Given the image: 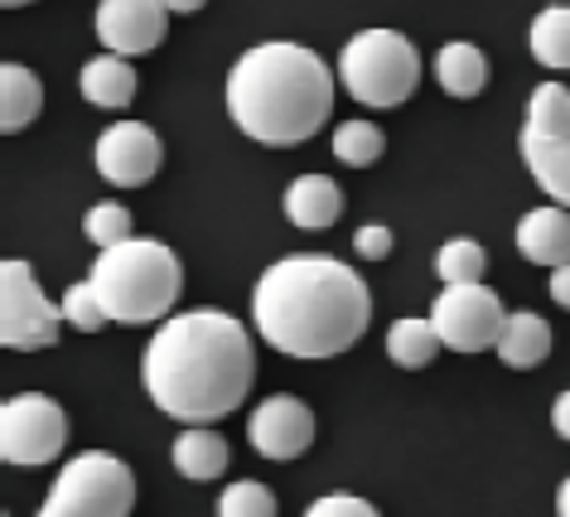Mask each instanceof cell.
Returning a JSON list of instances; mask_svg holds the SVG:
<instances>
[{"mask_svg": "<svg viewBox=\"0 0 570 517\" xmlns=\"http://www.w3.org/2000/svg\"><path fill=\"white\" fill-rule=\"evenodd\" d=\"M136 508V474L107 450H82L53 479V494L35 517H126Z\"/></svg>", "mask_w": 570, "mask_h": 517, "instance_id": "6", "label": "cell"}, {"mask_svg": "<svg viewBox=\"0 0 570 517\" xmlns=\"http://www.w3.org/2000/svg\"><path fill=\"white\" fill-rule=\"evenodd\" d=\"M338 82L363 107H402L421 82V53L396 30H363L338 53Z\"/></svg>", "mask_w": 570, "mask_h": 517, "instance_id": "5", "label": "cell"}, {"mask_svg": "<svg viewBox=\"0 0 570 517\" xmlns=\"http://www.w3.org/2000/svg\"><path fill=\"white\" fill-rule=\"evenodd\" d=\"M150 401L175 421L208 426L233 416L252 392L256 349L247 324L223 310L169 314L140 358Z\"/></svg>", "mask_w": 570, "mask_h": 517, "instance_id": "1", "label": "cell"}, {"mask_svg": "<svg viewBox=\"0 0 570 517\" xmlns=\"http://www.w3.org/2000/svg\"><path fill=\"white\" fill-rule=\"evenodd\" d=\"M330 111L334 74L305 45H256L227 74V117L262 146H301Z\"/></svg>", "mask_w": 570, "mask_h": 517, "instance_id": "3", "label": "cell"}, {"mask_svg": "<svg viewBox=\"0 0 570 517\" xmlns=\"http://www.w3.org/2000/svg\"><path fill=\"white\" fill-rule=\"evenodd\" d=\"M483 271H489V252H483L474 237H450L445 247L435 252V276L445 285H479Z\"/></svg>", "mask_w": 570, "mask_h": 517, "instance_id": "23", "label": "cell"}, {"mask_svg": "<svg viewBox=\"0 0 570 517\" xmlns=\"http://www.w3.org/2000/svg\"><path fill=\"white\" fill-rule=\"evenodd\" d=\"M353 247H358V256H367V262H382V256H392V227H382V223L358 227Z\"/></svg>", "mask_w": 570, "mask_h": 517, "instance_id": "29", "label": "cell"}, {"mask_svg": "<svg viewBox=\"0 0 570 517\" xmlns=\"http://www.w3.org/2000/svg\"><path fill=\"white\" fill-rule=\"evenodd\" d=\"M175 469L184 474V479H194V484L218 479V474L227 469V440L218 436V430H208V426H189L175 440Z\"/></svg>", "mask_w": 570, "mask_h": 517, "instance_id": "19", "label": "cell"}, {"mask_svg": "<svg viewBox=\"0 0 570 517\" xmlns=\"http://www.w3.org/2000/svg\"><path fill=\"white\" fill-rule=\"evenodd\" d=\"M518 252L532 266L561 271L570 262V208L541 204L532 213H522V223H518Z\"/></svg>", "mask_w": 570, "mask_h": 517, "instance_id": "14", "label": "cell"}, {"mask_svg": "<svg viewBox=\"0 0 570 517\" xmlns=\"http://www.w3.org/2000/svg\"><path fill=\"white\" fill-rule=\"evenodd\" d=\"M59 329H63V310L39 291L30 262H20V256L0 262V343L16 353L53 349Z\"/></svg>", "mask_w": 570, "mask_h": 517, "instance_id": "8", "label": "cell"}, {"mask_svg": "<svg viewBox=\"0 0 570 517\" xmlns=\"http://www.w3.org/2000/svg\"><path fill=\"white\" fill-rule=\"evenodd\" d=\"M39 107H45V88H39V78L30 74L24 64H0V131L16 136L24 131Z\"/></svg>", "mask_w": 570, "mask_h": 517, "instance_id": "16", "label": "cell"}, {"mask_svg": "<svg viewBox=\"0 0 570 517\" xmlns=\"http://www.w3.org/2000/svg\"><path fill=\"white\" fill-rule=\"evenodd\" d=\"M88 237H92V247L97 252H111V247H121V242H131V208H121V204H92L88 208Z\"/></svg>", "mask_w": 570, "mask_h": 517, "instance_id": "27", "label": "cell"}, {"mask_svg": "<svg viewBox=\"0 0 570 517\" xmlns=\"http://www.w3.org/2000/svg\"><path fill=\"white\" fill-rule=\"evenodd\" d=\"M78 88H82V97H88L92 107H131V97H136V68L126 64V59H117V53H102V59L82 64Z\"/></svg>", "mask_w": 570, "mask_h": 517, "instance_id": "18", "label": "cell"}, {"mask_svg": "<svg viewBox=\"0 0 570 517\" xmlns=\"http://www.w3.org/2000/svg\"><path fill=\"white\" fill-rule=\"evenodd\" d=\"M92 25H97V39L107 45V53L136 59V53H150L165 45L169 10H165V0H102Z\"/></svg>", "mask_w": 570, "mask_h": 517, "instance_id": "12", "label": "cell"}, {"mask_svg": "<svg viewBox=\"0 0 570 517\" xmlns=\"http://www.w3.org/2000/svg\"><path fill=\"white\" fill-rule=\"evenodd\" d=\"M59 310H63V324H73L82 329V334H97V329H107V310H102V300H97L92 291V281H78V285H68L63 300H59Z\"/></svg>", "mask_w": 570, "mask_h": 517, "instance_id": "26", "label": "cell"}, {"mask_svg": "<svg viewBox=\"0 0 570 517\" xmlns=\"http://www.w3.org/2000/svg\"><path fill=\"white\" fill-rule=\"evenodd\" d=\"M556 513H561V517H570V474H566L561 494H556Z\"/></svg>", "mask_w": 570, "mask_h": 517, "instance_id": "33", "label": "cell"}, {"mask_svg": "<svg viewBox=\"0 0 570 517\" xmlns=\"http://www.w3.org/2000/svg\"><path fill=\"white\" fill-rule=\"evenodd\" d=\"M301 517H382V513H377L367 498H353V494H324V498L309 503Z\"/></svg>", "mask_w": 570, "mask_h": 517, "instance_id": "28", "label": "cell"}, {"mask_svg": "<svg viewBox=\"0 0 570 517\" xmlns=\"http://www.w3.org/2000/svg\"><path fill=\"white\" fill-rule=\"evenodd\" d=\"M338 213H344V194H338V184L330 175L291 179V189H285V218H291L295 227H305V233H324V227L338 223Z\"/></svg>", "mask_w": 570, "mask_h": 517, "instance_id": "15", "label": "cell"}, {"mask_svg": "<svg viewBox=\"0 0 570 517\" xmlns=\"http://www.w3.org/2000/svg\"><path fill=\"white\" fill-rule=\"evenodd\" d=\"M208 0H165V10L169 16H194V10H204Z\"/></svg>", "mask_w": 570, "mask_h": 517, "instance_id": "32", "label": "cell"}, {"mask_svg": "<svg viewBox=\"0 0 570 517\" xmlns=\"http://www.w3.org/2000/svg\"><path fill=\"white\" fill-rule=\"evenodd\" d=\"M522 160L532 169V179L547 189L551 204L570 208V88L566 82H537L532 97H527Z\"/></svg>", "mask_w": 570, "mask_h": 517, "instance_id": "7", "label": "cell"}, {"mask_svg": "<svg viewBox=\"0 0 570 517\" xmlns=\"http://www.w3.org/2000/svg\"><path fill=\"white\" fill-rule=\"evenodd\" d=\"M547 291H551V300H556V305H561V310H570V262H566L561 271H551Z\"/></svg>", "mask_w": 570, "mask_h": 517, "instance_id": "30", "label": "cell"}, {"mask_svg": "<svg viewBox=\"0 0 570 517\" xmlns=\"http://www.w3.org/2000/svg\"><path fill=\"white\" fill-rule=\"evenodd\" d=\"M445 349L440 343V334H435V324L431 320H421V314H406V320H396L392 329H387V358L396 368H425L431 358Z\"/></svg>", "mask_w": 570, "mask_h": 517, "instance_id": "21", "label": "cell"}, {"mask_svg": "<svg viewBox=\"0 0 570 517\" xmlns=\"http://www.w3.org/2000/svg\"><path fill=\"white\" fill-rule=\"evenodd\" d=\"M0 6H6V10H20V6H30V0H0Z\"/></svg>", "mask_w": 570, "mask_h": 517, "instance_id": "34", "label": "cell"}, {"mask_svg": "<svg viewBox=\"0 0 570 517\" xmlns=\"http://www.w3.org/2000/svg\"><path fill=\"white\" fill-rule=\"evenodd\" d=\"M88 281L111 324H155L175 310L184 291V266L165 242L131 237L111 252H97Z\"/></svg>", "mask_w": 570, "mask_h": 517, "instance_id": "4", "label": "cell"}, {"mask_svg": "<svg viewBox=\"0 0 570 517\" xmlns=\"http://www.w3.org/2000/svg\"><path fill=\"white\" fill-rule=\"evenodd\" d=\"M382 150H387V136H382V126H373V121H344L334 131V160L348 169L377 165Z\"/></svg>", "mask_w": 570, "mask_h": 517, "instance_id": "24", "label": "cell"}, {"mask_svg": "<svg viewBox=\"0 0 570 517\" xmlns=\"http://www.w3.org/2000/svg\"><path fill=\"white\" fill-rule=\"evenodd\" d=\"M247 440L262 459H301L315 445V411L301 397H266L247 421Z\"/></svg>", "mask_w": 570, "mask_h": 517, "instance_id": "13", "label": "cell"}, {"mask_svg": "<svg viewBox=\"0 0 570 517\" xmlns=\"http://www.w3.org/2000/svg\"><path fill=\"white\" fill-rule=\"evenodd\" d=\"M68 445V416L53 397L20 392L0 407V459L6 465H49Z\"/></svg>", "mask_w": 570, "mask_h": 517, "instance_id": "9", "label": "cell"}, {"mask_svg": "<svg viewBox=\"0 0 570 517\" xmlns=\"http://www.w3.org/2000/svg\"><path fill=\"white\" fill-rule=\"evenodd\" d=\"M276 494H271L266 484H256V479H237V484H227L223 488V498H218V517H276Z\"/></svg>", "mask_w": 570, "mask_h": 517, "instance_id": "25", "label": "cell"}, {"mask_svg": "<svg viewBox=\"0 0 570 517\" xmlns=\"http://www.w3.org/2000/svg\"><path fill=\"white\" fill-rule=\"evenodd\" d=\"M435 78H440V88H445L450 97H464V103H469V97H479L483 82H489V59H483L479 45H464V39H454V45L440 49Z\"/></svg>", "mask_w": 570, "mask_h": 517, "instance_id": "20", "label": "cell"}, {"mask_svg": "<svg viewBox=\"0 0 570 517\" xmlns=\"http://www.w3.org/2000/svg\"><path fill=\"white\" fill-rule=\"evenodd\" d=\"M547 353H551V324L532 310L508 314V329H503V339H498V358H503L508 368L527 372V368L547 363Z\"/></svg>", "mask_w": 570, "mask_h": 517, "instance_id": "17", "label": "cell"}, {"mask_svg": "<svg viewBox=\"0 0 570 517\" xmlns=\"http://www.w3.org/2000/svg\"><path fill=\"white\" fill-rule=\"evenodd\" d=\"M431 324L445 349L454 353H483V349H498L508 329V314H503V300H498L489 285H445L431 310Z\"/></svg>", "mask_w": 570, "mask_h": 517, "instance_id": "10", "label": "cell"}, {"mask_svg": "<svg viewBox=\"0 0 570 517\" xmlns=\"http://www.w3.org/2000/svg\"><path fill=\"white\" fill-rule=\"evenodd\" d=\"M532 59L541 68H570V6H547L541 16L532 20Z\"/></svg>", "mask_w": 570, "mask_h": 517, "instance_id": "22", "label": "cell"}, {"mask_svg": "<svg viewBox=\"0 0 570 517\" xmlns=\"http://www.w3.org/2000/svg\"><path fill=\"white\" fill-rule=\"evenodd\" d=\"M97 175L117 189H140L160 175V160H165V146L160 136L150 131L146 121H117L97 136Z\"/></svg>", "mask_w": 570, "mask_h": 517, "instance_id": "11", "label": "cell"}, {"mask_svg": "<svg viewBox=\"0 0 570 517\" xmlns=\"http://www.w3.org/2000/svg\"><path fill=\"white\" fill-rule=\"evenodd\" d=\"M551 426H556V436H561L570 445V387L561 397H556V407H551Z\"/></svg>", "mask_w": 570, "mask_h": 517, "instance_id": "31", "label": "cell"}, {"mask_svg": "<svg viewBox=\"0 0 570 517\" xmlns=\"http://www.w3.org/2000/svg\"><path fill=\"white\" fill-rule=\"evenodd\" d=\"M252 320L256 334L285 358H338L373 324V295L338 256L295 252L262 271Z\"/></svg>", "mask_w": 570, "mask_h": 517, "instance_id": "2", "label": "cell"}]
</instances>
